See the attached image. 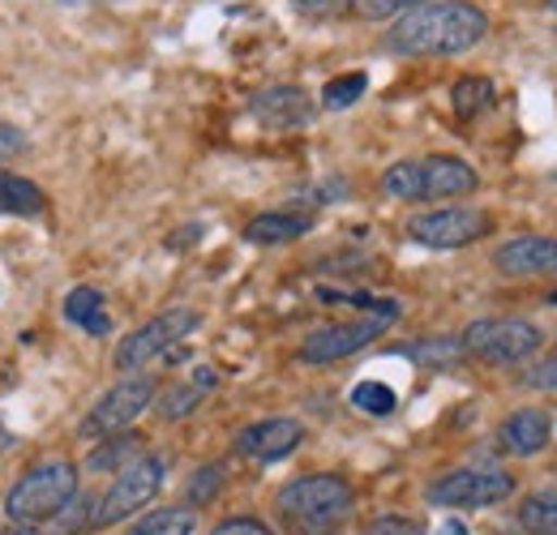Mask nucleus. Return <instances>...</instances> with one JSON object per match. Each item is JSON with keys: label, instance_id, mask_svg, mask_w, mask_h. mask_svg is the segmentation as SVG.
I'll return each instance as SVG.
<instances>
[{"label": "nucleus", "instance_id": "1", "mask_svg": "<svg viewBox=\"0 0 557 535\" xmlns=\"http://www.w3.org/2000/svg\"><path fill=\"white\" fill-rule=\"evenodd\" d=\"M488 35L485 9L468 0H420L395 17L386 43L399 57H459Z\"/></svg>", "mask_w": 557, "mask_h": 535}, {"label": "nucleus", "instance_id": "2", "mask_svg": "<svg viewBox=\"0 0 557 535\" xmlns=\"http://www.w3.org/2000/svg\"><path fill=\"white\" fill-rule=\"evenodd\" d=\"M351 501H356V493L344 475H300L278 493V514L296 532L322 535L348 519Z\"/></svg>", "mask_w": 557, "mask_h": 535}, {"label": "nucleus", "instance_id": "3", "mask_svg": "<svg viewBox=\"0 0 557 535\" xmlns=\"http://www.w3.org/2000/svg\"><path fill=\"white\" fill-rule=\"evenodd\" d=\"M382 189L399 201H446L459 198V194H472L476 189V172L463 159L429 154V159H412V163L386 167Z\"/></svg>", "mask_w": 557, "mask_h": 535}, {"label": "nucleus", "instance_id": "4", "mask_svg": "<svg viewBox=\"0 0 557 535\" xmlns=\"http://www.w3.org/2000/svg\"><path fill=\"white\" fill-rule=\"evenodd\" d=\"M73 497H77V468L73 463H39L30 475H22L9 488L4 514L17 527H39V523L57 519Z\"/></svg>", "mask_w": 557, "mask_h": 535}, {"label": "nucleus", "instance_id": "5", "mask_svg": "<svg viewBox=\"0 0 557 535\" xmlns=\"http://www.w3.org/2000/svg\"><path fill=\"white\" fill-rule=\"evenodd\" d=\"M459 343H463V356H476L485 364H515L541 351L545 335L523 318H485V322H472Z\"/></svg>", "mask_w": 557, "mask_h": 535}, {"label": "nucleus", "instance_id": "6", "mask_svg": "<svg viewBox=\"0 0 557 535\" xmlns=\"http://www.w3.org/2000/svg\"><path fill=\"white\" fill-rule=\"evenodd\" d=\"M515 493V475L497 468H459L429 484V501L442 510H488Z\"/></svg>", "mask_w": 557, "mask_h": 535}, {"label": "nucleus", "instance_id": "7", "mask_svg": "<svg viewBox=\"0 0 557 535\" xmlns=\"http://www.w3.org/2000/svg\"><path fill=\"white\" fill-rule=\"evenodd\" d=\"M198 326H202V313H198V309H168V313H159V318L146 322L141 331H134L129 338H121V347H116V369L129 373V369H141V364L168 356L176 343H185Z\"/></svg>", "mask_w": 557, "mask_h": 535}, {"label": "nucleus", "instance_id": "8", "mask_svg": "<svg viewBox=\"0 0 557 535\" xmlns=\"http://www.w3.org/2000/svg\"><path fill=\"white\" fill-rule=\"evenodd\" d=\"M159 484H163V459L159 455H146L138 463H129L116 475V484L103 493V501L95 506V523L90 527H112V523L138 514L146 501H154Z\"/></svg>", "mask_w": 557, "mask_h": 535}, {"label": "nucleus", "instance_id": "9", "mask_svg": "<svg viewBox=\"0 0 557 535\" xmlns=\"http://www.w3.org/2000/svg\"><path fill=\"white\" fill-rule=\"evenodd\" d=\"M485 232L488 214L472 210V206H437V210H424L408 223V236L417 245H429V249H463V245L481 240Z\"/></svg>", "mask_w": 557, "mask_h": 535}, {"label": "nucleus", "instance_id": "10", "mask_svg": "<svg viewBox=\"0 0 557 535\" xmlns=\"http://www.w3.org/2000/svg\"><path fill=\"white\" fill-rule=\"evenodd\" d=\"M150 399H154V382L150 377H125V382H116L103 399L86 411L82 437H112V433L129 428L141 411L150 407Z\"/></svg>", "mask_w": 557, "mask_h": 535}, {"label": "nucleus", "instance_id": "11", "mask_svg": "<svg viewBox=\"0 0 557 535\" xmlns=\"http://www.w3.org/2000/svg\"><path fill=\"white\" fill-rule=\"evenodd\" d=\"M395 318H399V313H364V318L344 322V326H322V331H313V335L305 338L300 360H305V364H335V360H344L351 351L369 347L373 338H382V331H386Z\"/></svg>", "mask_w": 557, "mask_h": 535}, {"label": "nucleus", "instance_id": "12", "mask_svg": "<svg viewBox=\"0 0 557 535\" xmlns=\"http://www.w3.org/2000/svg\"><path fill=\"white\" fill-rule=\"evenodd\" d=\"M493 266L510 278L557 274V236H515L493 253Z\"/></svg>", "mask_w": 557, "mask_h": 535}, {"label": "nucleus", "instance_id": "13", "mask_svg": "<svg viewBox=\"0 0 557 535\" xmlns=\"http://www.w3.org/2000/svg\"><path fill=\"white\" fill-rule=\"evenodd\" d=\"M249 112L267 125V129H305L313 125V99L300 90V86H271V90H258Z\"/></svg>", "mask_w": 557, "mask_h": 535}, {"label": "nucleus", "instance_id": "14", "mask_svg": "<svg viewBox=\"0 0 557 535\" xmlns=\"http://www.w3.org/2000/svg\"><path fill=\"white\" fill-rule=\"evenodd\" d=\"M305 428L287 415H275V420H262V424H249L240 437H236V450L245 459H258V463H278L287 459L296 446H300Z\"/></svg>", "mask_w": 557, "mask_h": 535}, {"label": "nucleus", "instance_id": "15", "mask_svg": "<svg viewBox=\"0 0 557 535\" xmlns=\"http://www.w3.org/2000/svg\"><path fill=\"white\" fill-rule=\"evenodd\" d=\"M549 437H554V424H549V411L541 407H523L502 420V446L510 455H536L549 446Z\"/></svg>", "mask_w": 557, "mask_h": 535}, {"label": "nucleus", "instance_id": "16", "mask_svg": "<svg viewBox=\"0 0 557 535\" xmlns=\"http://www.w3.org/2000/svg\"><path fill=\"white\" fill-rule=\"evenodd\" d=\"M309 227H313V223H309V214L271 210V214H258V219L245 227V236H249L253 245H292V240H300Z\"/></svg>", "mask_w": 557, "mask_h": 535}, {"label": "nucleus", "instance_id": "17", "mask_svg": "<svg viewBox=\"0 0 557 535\" xmlns=\"http://www.w3.org/2000/svg\"><path fill=\"white\" fill-rule=\"evenodd\" d=\"M65 318L95 338H103L108 331H112V318H108L103 296H99L95 287H73L70 296H65Z\"/></svg>", "mask_w": 557, "mask_h": 535}, {"label": "nucleus", "instance_id": "18", "mask_svg": "<svg viewBox=\"0 0 557 535\" xmlns=\"http://www.w3.org/2000/svg\"><path fill=\"white\" fill-rule=\"evenodd\" d=\"M44 206H48V201H44L35 181L13 176V172H0V210H4V214H39Z\"/></svg>", "mask_w": 557, "mask_h": 535}, {"label": "nucleus", "instance_id": "19", "mask_svg": "<svg viewBox=\"0 0 557 535\" xmlns=\"http://www.w3.org/2000/svg\"><path fill=\"white\" fill-rule=\"evenodd\" d=\"M138 459H141V437H134V433H112V437L86 459V468L112 471V468H129V463H138Z\"/></svg>", "mask_w": 557, "mask_h": 535}, {"label": "nucleus", "instance_id": "20", "mask_svg": "<svg viewBox=\"0 0 557 535\" xmlns=\"http://www.w3.org/2000/svg\"><path fill=\"white\" fill-rule=\"evenodd\" d=\"M519 523L528 535H557V488H541L523 501Z\"/></svg>", "mask_w": 557, "mask_h": 535}, {"label": "nucleus", "instance_id": "21", "mask_svg": "<svg viewBox=\"0 0 557 535\" xmlns=\"http://www.w3.org/2000/svg\"><path fill=\"white\" fill-rule=\"evenodd\" d=\"M198 532V514L189 506H168V510H154L146 514L134 535H194Z\"/></svg>", "mask_w": 557, "mask_h": 535}, {"label": "nucleus", "instance_id": "22", "mask_svg": "<svg viewBox=\"0 0 557 535\" xmlns=\"http://www.w3.org/2000/svg\"><path fill=\"white\" fill-rule=\"evenodd\" d=\"M404 356L429 364V369H446V364H455L463 356V343L459 338H424V343H408Z\"/></svg>", "mask_w": 557, "mask_h": 535}, {"label": "nucleus", "instance_id": "23", "mask_svg": "<svg viewBox=\"0 0 557 535\" xmlns=\"http://www.w3.org/2000/svg\"><path fill=\"white\" fill-rule=\"evenodd\" d=\"M364 90H369V77H364L360 69H356V73H339V77H331V82H326V90H322V108H331V112L351 108Z\"/></svg>", "mask_w": 557, "mask_h": 535}, {"label": "nucleus", "instance_id": "24", "mask_svg": "<svg viewBox=\"0 0 557 535\" xmlns=\"http://www.w3.org/2000/svg\"><path fill=\"white\" fill-rule=\"evenodd\" d=\"M488 103H493V86H488L485 77H459L455 82V112L463 121H472L476 112H485Z\"/></svg>", "mask_w": 557, "mask_h": 535}, {"label": "nucleus", "instance_id": "25", "mask_svg": "<svg viewBox=\"0 0 557 535\" xmlns=\"http://www.w3.org/2000/svg\"><path fill=\"white\" fill-rule=\"evenodd\" d=\"M207 399V390L198 386V382H181V386H172L163 399H159V415L163 420H185L189 411H198Z\"/></svg>", "mask_w": 557, "mask_h": 535}, {"label": "nucleus", "instance_id": "26", "mask_svg": "<svg viewBox=\"0 0 557 535\" xmlns=\"http://www.w3.org/2000/svg\"><path fill=\"white\" fill-rule=\"evenodd\" d=\"M351 402L360 407V411H369V415H391L395 411V390L386 386V382H360L356 390H351Z\"/></svg>", "mask_w": 557, "mask_h": 535}, {"label": "nucleus", "instance_id": "27", "mask_svg": "<svg viewBox=\"0 0 557 535\" xmlns=\"http://www.w3.org/2000/svg\"><path fill=\"white\" fill-rule=\"evenodd\" d=\"M292 9H300L305 17H318V22H331V17H344L351 9V0H292Z\"/></svg>", "mask_w": 557, "mask_h": 535}, {"label": "nucleus", "instance_id": "28", "mask_svg": "<svg viewBox=\"0 0 557 535\" xmlns=\"http://www.w3.org/2000/svg\"><path fill=\"white\" fill-rule=\"evenodd\" d=\"M420 0H351V9H360L364 17H373V22H382V17H399L404 9H412Z\"/></svg>", "mask_w": 557, "mask_h": 535}, {"label": "nucleus", "instance_id": "29", "mask_svg": "<svg viewBox=\"0 0 557 535\" xmlns=\"http://www.w3.org/2000/svg\"><path fill=\"white\" fill-rule=\"evenodd\" d=\"M523 382H528L532 390H557V351L545 356L541 364H532V369L523 373Z\"/></svg>", "mask_w": 557, "mask_h": 535}, {"label": "nucleus", "instance_id": "30", "mask_svg": "<svg viewBox=\"0 0 557 535\" xmlns=\"http://www.w3.org/2000/svg\"><path fill=\"white\" fill-rule=\"evenodd\" d=\"M219 484H223V471L219 468H202L194 480H189V501H210L214 493H219Z\"/></svg>", "mask_w": 557, "mask_h": 535}, {"label": "nucleus", "instance_id": "31", "mask_svg": "<svg viewBox=\"0 0 557 535\" xmlns=\"http://www.w3.org/2000/svg\"><path fill=\"white\" fill-rule=\"evenodd\" d=\"M210 535H275L267 523H258V519H227V523H219Z\"/></svg>", "mask_w": 557, "mask_h": 535}, {"label": "nucleus", "instance_id": "32", "mask_svg": "<svg viewBox=\"0 0 557 535\" xmlns=\"http://www.w3.org/2000/svg\"><path fill=\"white\" fill-rule=\"evenodd\" d=\"M26 150V134L17 129V125H4L0 121V159H13V154H22Z\"/></svg>", "mask_w": 557, "mask_h": 535}, {"label": "nucleus", "instance_id": "33", "mask_svg": "<svg viewBox=\"0 0 557 535\" xmlns=\"http://www.w3.org/2000/svg\"><path fill=\"white\" fill-rule=\"evenodd\" d=\"M369 535H412V523L408 519H377Z\"/></svg>", "mask_w": 557, "mask_h": 535}, {"label": "nucleus", "instance_id": "34", "mask_svg": "<svg viewBox=\"0 0 557 535\" xmlns=\"http://www.w3.org/2000/svg\"><path fill=\"white\" fill-rule=\"evenodd\" d=\"M433 535H468V527H463L459 519H450V523H442V527H437Z\"/></svg>", "mask_w": 557, "mask_h": 535}, {"label": "nucleus", "instance_id": "35", "mask_svg": "<svg viewBox=\"0 0 557 535\" xmlns=\"http://www.w3.org/2000/svg\"><path fill=\"white\" fill-rule=\"evenodd\" d=\"M194 382H198L202 390H214V382H219V377H214L210 369H198V373H194Z\"/></svg>", "mask_w": 557, "mask_h": 535}, {"label": "nucleus", "instance_id": "36", "mask_svg": "<svg viewBox=\"0 0 557 535\" xmlns=\"http://www.w3.org/2000/svg\"><path fill=\"white\" fill-rule=\"evenodd\" d=\"M545 4H549V9H554V13H557V0H545Z\"/></svg>", "mask_w": 557, "mask_h": 535}, {"label": "nucleus", "instance_id": "37", "mask_svg": "<svg viewBox=\"0 0 557 535\" xmlns=\"http://www.w3.org/2000/svg\"><path fill=\"white\" fill-rule=\"evenodd\" d=\"M549 304H554V309H557V291H554V296H549Z\"/></svg>", "mask_w": 557, "mask_h": 535}]
</instances>
